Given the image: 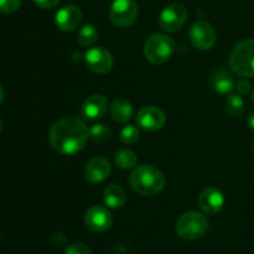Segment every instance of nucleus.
Listing matches in <instances>:
<instances>
[{
	"label": "nucleus",
	"instance_id": "obj_1",
	"mask_svg": "<svg viewBox=\"0 0 254 254\" xmlns=\"http://www.w3.org/2000/svg\"><path fill=\"white\" fill-rule=\"evenodd\" d=\"M89 138L86 123L76 117L60 119L50 129L49 140L52 148L62 155H74L84 149Z\"/></svg>",
	"mask_w": 254,
	"mask_h": 254
},
{
	"label": "nucleus",
	"instance_id": "obj_2",
	"mask_svg": "<svg viewBox=\"0 0 254 254\" xmlns=\"http://www.w3.org/2000/svg\"><path fill=\"white\" fill-rule=\"evenodd\" d=\"M165 176L153 165L136 166L129 176V184L141 196H155L165 188Z\"/></svg>",
	"mask_w": 254,
	"mask_h": 254
},
{
	"label": "nucleus",
	"instance_id": "obj_3",
	"mask_svg": "<svg viewBox=\"0 0 254 254\" xmlns=\"http://www.w3.org/2000/svg\"><path fill=\"white\" fill-rule=\"evenodd\" d=\"M230 66L241 77H254V40L247 39L233 47Z\"/></svg>",
	"mask_w": 254,
	"mask_h": 254
},
{
	"label": "nucleus",
	"instance_id": "obj_4",
	"mask_svg": "<svg viewBox=\"0 0 254 254\" xmlns=\"http://www.w3.org/2000/svg\"><path fill=\"white\" fill-rule=\"evenodd\" d=\"M210 227L207 217L196 211H189L176 222V233L185 241H195L202 237Z\"/></svg>",
	"mask_w": 254,
	"mask_h": 254
},
{
	"label": "nucleus",
	"instance_id": "obj_5",
	"mask_svg": "<svg viewBox=\"0 0 254 254\" xmlns=\"http://www.w3.org/2000/svg\"><path fill=\"white\" fill-rule=\"evenodd\" d=\"M175 49V42L168 35L154 34L145 41L144 56L151 64H161L173 56Z\"/></svg>",
	"mask_w": 254,
	"mask_h": 254
},
{
	"label": "nucleus",
	"instance_id": "obj_6",
	"mask_svg": "<svg viewBox=\"0 0 254 254\" xmlns=\"http://www.w3.org/2000/svg\"><path fill=\"white\" fill-rule=\"evenodd\" d=\"M139 9L135 0H114L109 9V17L113 25L121 29L131 26L138 17Z\"/></svg>",
	"mask_w": 254,
	"mask_h": 254
},
{
	"label": "nucleus",
	"instance_id": "obj_7",
	"mask_svg": "<svg viewBox=\"0 0 254 254\" xmlns=\"http://www.w3.org/2000/svg\"><path fill=\"white\" fill-rule=\"evenodd\" d=\"M188 20V10L183 4H171L161 11L159 16V26L166 32H178Z\"/></svg>",
	"mask_w": 254,
	"mask_h": 254
},
{
	"label": "nucleus",
	"instance_id": "obj_8",
	"mask_svg": "<svg viewBox=\"0 0 254 254\" xmlns=\"http://www.w3.org/2000/svg\"><path fill=\"white\" fill-rule=\"evenodd\" d=\"M216 31L207 21H197L191 26L190 40L196 49L201 51L211 50L216 44Z\"/></svg>",
	"mask_w": 254,
	"mask_h": 254
},
{
	"label": "nucleus",
	"instance_id": "obj_9",
	"mask_svg": "<svg viewBox=\"0 0 254 254\" xmlns=\"http://www.w3.org/2000/svg\"><path fill=\"white\" fill-rule=\"evenodd\" d=\"M84 60L91 71L96 73H108L113 67V57L104 47H92L84 54Z\"/></svg>",
	"mask_w": 254,
	"mask_h": 254
},
{
	"label": "nucleus",
	"instance_id": "obj_10",
	"mask_svg": "<svg viewBox=\"0 0 254 254\" xmlns=\"http://www.w3.org/2000/svg\"><path fill=\"white\" fill-rule=\"evenodd\" d=\"M84 223L93 232H106L113 223V216L108 208L103 206H92L84 215Z\"/></svg>",
	"mask_w": 254,
	"mask_h": 254
},
{
	"label": "nucleus",
	"instance_id": "obj_11",
	"mask_svg": "<svg viewBox=\"0 0 254 254\" xmlns=\"http://www.w3.org/2000/svg\"><path fill=\"white\" fill-rule=\"evenodd\" d=\"M136 123L144 130H159L165 126L166 116L158 107H143L136 114Z\"/></svg>",
	"mask_w": 254,
	"mask_h": 254
},
{
	"label": "nucleus",
	"instance_id": "obj_12",
	"mask_svg": "<svg viewBox=\"0 0 254 254\" xmlns=\"http://www.w3.org/2000/svg\"><path fill=\"white\" fill-rule=\"evenodd\" d=\"M112 171L111 163L104 156H94L87 163L84 178L91 184H99L107 180Z\"/></svg>",
	"mask_w": 254,
	"mask_h": 254
},
{
	"label": "nucleus",
	"instance_id": "obj_13",
	"mask_svg": "<svg viewBox=\"0 0 254 254\" xmlns=\"http://www.w3.org/2000/svg\"><path fill=\"white\" fill-rule=\"evenodd\" d=\"M108 101L102 94H92L81 107V116L87 121H98L106 116Z\"/></svg>",
	"mask_w": 254,
	"mask_h": 254
},
{
	"label": "nucleus",
	"instance_id": "obj_14",
	"mask_svg": "<svg viewBox=\"0 0 254 254\" xmlns=\"http://www.w3.org/2000/svg\"><path fill=\"white\" fill-rule=\"evenodd\" d=\"M82 16L83 15H82L79 7L74 6V5H67V6H64L56 12L55 22H56V26L61 31H73L81 24Z\"/></svg>",
	"mask_w": 254,
	"mask_h": 254
},
{
	"label": "nucleus",
	"instance_id": "obj_15",
	"mask_svg": "<svg viewBox=\"0 0 254 254\" xmlns=\"http://www.w3.org/2000/svg\"><path fill=\"white\" fill-rule=\"evenodd\" d=\"M225 205L223 193L216 188H206L198 196V206L208 215L218 213Z\"/></svg>",
	"mask_w": 254,
	"mask_h": 254
},
{
	"label": "nucleus",
	"instance_id": "obj_16",
	"mask_svg": "<svg viewBox=\"0 0 254 254\" xmlns=\"http://www.w3.org/2000/svg\"><path fill=\"white\" fill-rule=\"evenodd\" d=\"M211 84L217 93L228 94L235 89L236 83L232 78V74L227 69L220 68L215 71L211 77Z\"/></svg>",
	"mask_w": 254,
	"mask_h": 254
},
{
	"label": "nucleus",
	"instance_id": "obj_17",
	"mask_svg": "<svg viewBox=\"0 0 254 254\" xmlns=\"http://www.w3.org/2000/svg\"><path fill=\"white\" fill-rule=\"evenodd\" d=\"M111 117L118 123H127L133 117V106L124 98H117L112 102L109 107Z\"/></svg>",
	"mask_w": 254,
	"mask_h": 254
},
{
	"label": "nucleus",
	"instance_id": "obj_18",
	"mask_svg": "<svg viewBox=\"0 0 254 254\" xmlns=\"http://www.w3.org/2000/svg\"><path fill=\"white\" fill-rule=\"evenodd\" d=\"M103 200L109 208H122L127 202V193L121 185L112 184L104 190Z\"/></svg>",
	"mask_w": 254,
	"mask_h": 254
},
{
	"label": "nucleus",
	"instance_id": "obj_19",
	"mask_svg": "<svg viewBox=\"0 0 254 254\" xmlns=\"http://www.w3.org/2000/svg\"><path fill=\"white\" fill-rule=\"evenodd\" d=\"M225 111L231 118H238L245 113V101L237 94H231L226 99Z\"/></svg>",
	"mask_w": 254,
	"mask_h": 254
},
{
	"label": "nucleus",
	"instance_id": "obj_20",
	"mask_svg": "<svg viewBox=\"0 0 254 254\" xmlns=\"http://www.w3.org/2000/svg\"><path fill=\"white\" fill-rule=\"evenodd\" d=\"M114 163L119 169H131L136 165L138 163V158H136L135 153L129 149H121L114 155Z\"/></svg>",
	"mask_w": 254,
	"mask_h": 254
},
{
	"label": "nucleus",
	"instance_id": "obj_21",
	"mask_svg": "<svg viewBox=\"0 0 254 254\" xmlns=\"http://www.w3.org/2000/svg\"><path fill=\"white\" fill-rule=\"evenodd\" d=\"M99 32L98 30L96 29V26L93 25H84V26L81 27V30L78 31V35H77V41L81 46H91L94 42L98 40Z\"/></svg>",
	"mask_w": 254,
	"mask_h": 254
},
{
	"label": "nucleus",
	"instance_id": "obj_22",
	"mask_svg": "<svg viewBox=\"0 0 254 254\" xmlns=\"http://www.w3.org/2000/svg\"><path fill=\"white\" fill-rule=\"evenodd\" d=\"M112 138L111 128L106 124H94L89 129V139L94 143H106Z\"/></svg>",
	"mask_w": 254,
	"mask_h": 254
},
{
	"label": "nucleus",
	"instance_id": "obj_23",
	"mask_svg": "<svg viewBox=\"0 0 254 254\" xmlns=\"http://www.w3.org/2000/svg\"><path fill=\"white\" fill-rule=\"evenodd\" d=\"M139 139V129L135 126H126L121 130V140L127 145L136 143Z\"/></svg>",
	"mask_w": 254,
	"mask_h": 254
},
{
	"label": "nucleus",
	"instance_id": "obj_24",
	"mask_svg": "<svg viewBox=\"0 0 254 254\" xmlns=\"http://www.w3.org/2000/svg\"><path fill=\"white\" fill-rule=\"evenodd\" d=\"M21 5V0H0V12L12 14L17 11Z\"/></svg>",
	"mask_w": 254,
	"mask_h": 254
},
{
	"label": "nucleus",
	"instance_id": "obj_25",
	"mask_svg": "<svg viewBox=\"0 0 254 254\" xmlns=\"http://www.w3.org/2000/svg\"><path fill=\"white\" fill-rule=\"evenodd\" d=\"M64 254H92V251L84 243H73L67 247Z\"/></svg>",
	"mask_w": 254,
	"mask_h": 254
},
{
	"label": "nucleus",
	"instance_id": "obj_26",
	"mask_svg": "<svg viewBox=\"0 0 254 254\" xmlns=\"http://www.w3.org/2000/svg\"><path fill=\"white\" fill-rule=\"evenodd\" d=\"M235 88L240 94H248L251 92V89H252V84L247 79H240L235 84Z\"/></svg>",
	"mask_w": 254,
	"mask_h": 254
},
{
	"label": "nucleus",
	"instance_id": "obj_27",
	"mask_svg": "<svg viewBox=\"0 0 254 254\" xmlns=\"http://www.w3.org/2000/svg\"><path fill=\"white\" fill-rule=\"evenodd\" d=\"M32 1L42 9H54L55 6H57L60 0H32Z\"/></svg>",
	"mask_w": 254,
	"mask_h": 254
},
{
	"label": "nucleus",
	"instance_id": "obj_28",
	"mask_svg": "<svg viewBox=\"0 0 254 254\" xmlns=\"http://www.w3.org/2000/svg\"><path fill=\"white\" fill-rule=\"evenodd\" d=\"M247 123L248 126H250V128L252 129V130H254V112L250 113V116H248L247 118Z\"/></svg>",
	"mask_w": 254,
	"mask_h": 254
},
{
	"label": "nucleus",
	"instance_id": "obj_29",
	"mask_svg": "<svg viewBox=\"0 0 254 254\" xmlns=\"http://www.w3.org/2000/svg\"><path fill=\"white\" fill-rule=\"evenodd\" d=\"M2 101H4V89L0 86V104H1Z\"/></svg>",
	"mask_w": 254,
	"mask_h": 254
},
{
	"label": "nucleus",
	"instance_id": "obj_30",
	"mask_svg": "<svg viewBox=\"0 0 254 254\" xmlns=\"http://www.w3.org/2000/svg\"><path fill=\"white\" fill-rule=\"evenodd\" d=\"M252 101H253V103H254V89H253V93H252Z\"/></svg>",
	"mask_w": 254,
	"mask_h": 254
},
{
	"label": "nucleus",
	"instance_id": "obj_31",
	"mask_svg": "<svg viewBox=\"0 0 254 254\" xmlns=\"http://www.w3.org/2000/svg\"><path fill=\"white\" fill-rule=\"evenodd\" d=\"M1 238H2V232L0 231V241H1Z\"/></svg>",
	"mask_w": 254,
	"mask_h": 254
},
{
	"label": "nucleus",
	"instance_id": "obj_32",
	"mask_svg": "<svg viewBox=\"0 0 254 254\" xmlns=\"http://www.w3.org/2000/svg\"><path fill=\"white\" fill-rule=\"evenodd\" d=\"M0 130H1V122H0Z\"/></svg>",
	"mask_w": 254,
	"mask_h": 254
}]
</instances>
